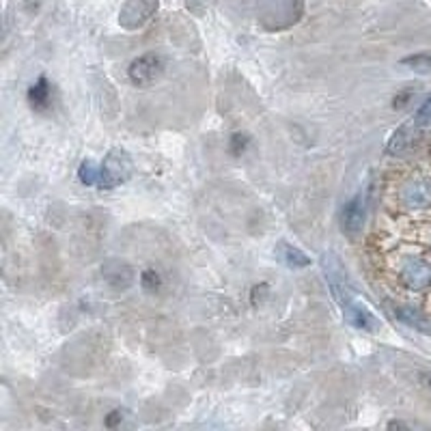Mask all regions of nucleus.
I'll use <instances>...</instances> for the list:
<instances>
[{"label":"nucleus","instance_id":"nucleus-12","mask_svg":"<svg viewBox=\"0 0 431 431\" xmlns=\"http://www.w3.org/2000/svg\"><path fill=\"white\" fill-rule=\"evenodd\" d=\"M279 254H281V261L285 265H289V267H306V265H310V257L306 252H302L300 248L291 246V244H281Z\"/></svg>","mask_w":431,"mask_h":431},{"label":"nucleus","instance_id":"nucleus-2","mask_svg":"<svg viewBox=\"0 0 431 431\" xmlns=\"http://www.w3.org/2000/svg\"><path fill=\"white\" fill-rule=\"evenodd\" d=\"M132 177V159L123 149H111L99 167V188L115 190Z\"/></svg>","mask_w":431,"mask_h":431},{"label":"nucleus","instance_id":"nucleus-10","mask_svg":"<svg viewBox=\"0 0 431 431\" xmlns=\"http://www.w3.org/2000/svg\"><path fill=\"white\" fill-rule=\"evenodd\" d=\"M393 315H395L401 323H405V326H410V328H414V330H418V332L431 335V321H429L427 317H422L418 310H414V308H410V306H395V308H393Z\"/></svg>","mask_w":431,"mask_h":431},{"label":"nucleus","instance_id":"nucleus-9","mask_svg":"<svg viewBox=\"0 0 431 431\" xmlns=\"http://www.w3.org/2000/svg\"><path fill=\"white\" fill-rule=\"evenodd\" d=\"M403 203L412 209H422V207H429L431 205V184L425 181V179H416L412 184H408L403 188V194H401Z\"/></svg>","mask_w":431,"mask_h":431},{"label":"nucleus","instance_id":"nucleus-6","mask_svg":"<svg viewBox=\"0 0 431 431\" xmlns=\"http://www.w3.org/2000/svg\"><path fill=\"white\" fill-rule=\"evenodd\" d=\"M321 265H323V272H326V281H328V285H330V291H332L335 300L343 306L345 302L352 300V291L347 289L343 267L339 265V261H337L332 254H323Z\"/></svg>","mask_w":431,"mask_h":431},{"label":"nucleus","instance_id":"nucleus-5","mask_svg":"<svg viewBox=\"0 0 431 431\" xmlns=\"http://www.w3.org/2000/svg\"><path fill=\"white\" fill-rule=\"evenodd\" d=\"M343 317H345V321L349 323V326H354L358 330H364V332H377L382 328L380 319H377L369 310V306H364L362 302H358L354 298L343 304Z\"/></svg>","mask_w":431,"mask_h":431},{"label":"nucleus","instance_id":"nucleus-14","mask_svg":"<svg viewBox=\"0 0 431 431\" xmlns=\"http://www.w3.org/2000/svg\"><path fill=\"white\" fill-rule=\"evenodd\" d=\"M401 65L418 72V74H429L431 72V57H427V54H416V57H408L401 61Z\"/></svg>","mask_w":431,"mask_h":431},{"label":"nucleus","instance_id":"nucleus-15","mask_svg":"<svg viewBox=\"0 0 431 431\" xmlns=\"http://www.w3.org/2000/svg\"><path fill=\"white\" fill-rule=\"evenodd\" d=\"M414 125H416V128H427V125H431V97H427V99L420 103V108H418L416 115H414Z\"/></svg>","mask_w":431,"mask_h":431},{"label":"nucleus","instance_id":"nucleus-17","mask_svg":"<svg viewBox=\"0 0 431 431\" xmlns=\"http://www.w3.org/2000/svg\"><path fill=\"white\" fill-rule=\"evenodd\" d=\"M405 145H408V134H405V128H401L393 134V138L388 142V153H399L405 149Z\"/></svg>","mask_w":431,"mask_h":431},{"label":"nucleus","instance_id":"nucleus-16","mask_svg":"<svg viewBox=\"0 0 431 431\" xmlns=\"http://www.w3.org/2000/svg\"><path fill=\"white\" fill-rule=\"evenodd\" d=\"M140 283H142V289L149 293H155L162 287V279L157 272H153V269H145L142 276H140Z\"/></svg>","mask_w":431,"mask_h":431},{"label":"nucleus","instance_id":"nucleus-1","mask_svg":"<svg viewBox=\"0 0 431 431\" xmlns=\"http://www.w3.org/2000/svg\"><path fill=\"white\" fill-rule=\"evenodd\" d=\"M302 16L300 0H259V22L267 30H283Z\"/></svg>","mask_w":431,"mask_h":431},{"label":"nucleus","instance_id":"nucleus-4","mask_svg":"<svg viewBox=\"0 0 431 431\" xmlns=\"http://www.w3.org/2000/svg\"><path fill=\"white\" fill-rule=\"evenodd\" d=\"M159 7V0H125L119 11V24L125 30H136L145 26Z\"/></svg>","mask_w":431,"mask_h":431},{"label":"nucleus","instance_id":"nucleus-8","mask_svg":"<svg viewBox=\"0 0 431 431\" xmlns=\"http://www.w3.org/2000/svg\"><path fill=\"white\" fill-rule=\"evenodd\" d=\"M401 279L410 289H425L431 283V267L420 259H408L401 267Z\"/></svg>","mask_w":431,"mask_h":431},{"label":"nucleus","instance_id":"nucleus-18","mask_svg":"<svg viewBox=\"0 0 431 431\" xmlns=\"http://www.w3.org/2000/svg\"><path fill=\"white\" fill-rule=\"evenodd\" d=\"M246 145H248V136H246V134H233L229 149H231V153H233V155H240V153L246 149Z\"/></svg>","mask_w":431,"mask_h":431},{"label":"nucleus","instance_id":"nucleus-19","mask_svg":"<svg viewBox=\"0 0 431 431\" xmlns=\"http://www.w3.org/2000/svg\"><path fill=\"white\" fill-rule=\"evenodd\" d=\"M119 418H123V416H121V412H119V410H115V412H113V416L106 420V425H108V427H113V425H115Z\"/></svg>","mask_w":431,"mask_h":431},{"label":"nucleus","instance_id":"nucleus-3","mask_svg":"<svg viewBox=\"0 0 431 431\" xmlns=\"http://www.w3.org/2000/svg\"><path fill=\"white\" fill-rule=\"evenodd\" d=\"M164 69H167V59L157 52H147L130 63L128 76L134 86L145 89V86H151L153 82H157L162 78V74H164Z\"/></svg>","mask_w":431,"mask_h":431},{"label":"nucleus","instance_id":"nucleus-11","mask_svg":"<svg viewBox=\"0 0 431 431\" xmlns=\"http://www.w3.org/2000/svg\"><path fill=\"white\" fill-rule=\"evenodd\" d=\"M50 93H52V86H50V82H47L45 76L37 78V82L30 84V89H28V101H30V106L35 108V111H45L47 103H50Z\"/></svg>","mask_w":431,"mask_h":431},{"label":"nucleus","instance_id":"nucleus-20","mask_svg":"<svg viewBox=\"0 0 431 431\" xmlns=\"http://www.w3.org/2000/svg\"><path fill=\"white\" fill-rule=\"evenodd\" d=\"M420 380H422V384H425L427 388H431V373H422Z\"/></svg>","mask_w":431,"mask_h":431},{"label":"nucleus","instance_id":"nucleus-13","mask_svg":"<svg viewBox=\"0 0 431 431\" xmlns=\"http://www.w3.org/2000/svg\"><path fill=\"white\" fill-rule=\"evenodd\" d=\"M78 179L84 186H99V167L91 159L82 162L80 169H78Z\"/></svg>","mask_w":431,"mask_h":431},{"label":"nucleus","instance_id":"nucleus-7","mask_svg":"<svg viewBox=\"0 0 431 431\" xmlns=\"http://www.w3.org/2000/svg\"><path fill=\"white\" fill-rule=\"evenodd\" d=\"M364 213H366V196L362 192H358L356 196H352L343 209H341V225L343 231L347 233H358L362 229L364 223Z\"/></svg>","mask_w":431,"mask_h":431}]
</instances>
